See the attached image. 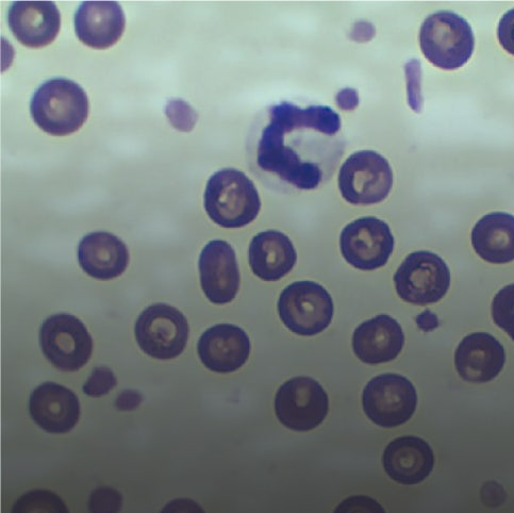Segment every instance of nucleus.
<instances>
[{
	"label": "nucleus",
	"instance_id": "nucleus-1",
	"mask_svg": "<svg viewBox=\"0 0 514 513\" xmlns=\"http://www.w3.org/2000/svg\"><path fill=\"white\" fill-rule=\"evenodd\" d=\"M33 121L47 134L63 137L78 131L89 115V98L73 80L55 78L33 95L30 103Z\"/></svg>",
	"mask_w": 514,
	"mask_h": 513
},
{
	"label": "nucleus",
	"instance_id": "nucleus-2",
	"mask_svg": "<svg viewBox=\"0 0 514 513\" xmlns=\"http://www.w3.org/2000/svg\"><path fill=\"white\" fill-rule=\"evenodd\" d=\"M204 200L208 217L224 228L251 224L261 208L254 182L236 169L214 173L208 180Z\"/></svg>",
	"mask_w": 514,
	"mask_h": 513
},
{
	"label": "nucleus",
	"instance_id": "nucleus-3",
	"mask_svg": "<svg viewBox=\"0 0 514 513\" xmlns=\"http://www.w3.org/2000/svg\"><path fill=\"white\" fill-rule=\"evenodd\" d=\"M420 46L430 63L439 69L454 71L472 57L474 33L470 24L460 15L440 11L428 16L423 23Z\"/></svg>",
	"mask_w": 514,
	"mask_h": 513
},
{
	"label": "nucleus",
	"instance_id": "nucleus-4",
	"mask_svg": "<svg viewBox=\"0 0 514 513\" xmlns=\"http://www.w3.org/2000/svg\"><path fill=\"white\" fill-rule=\"evenodd\" d=\"M281 321L292 333L318 335L334 317V302L327 290L313 281H297L281 292L278 302Z\"/></svg>",
	"mask_w": 514,
	"mask_h": 513
},
{
	"label": "nucleus",
	"instance_id": "nucleus-5",
	"mask_svg": "<svg viewBox=\"0 0 514 513\" xmlns=\"http://www.w3.org/2000/svg\"><path fill=\"white\" fill-rule=\"evenodd\" d=\"M393 187V172L387 159L374 151L348 157L339 173V189L347 203L374 205L383 202Z\"/></svg>",
	"mask_w": 514,
	"mask_h": 513
},
{
	"label": "nucleus",
	"instance_id": "nucleus-6",
	"mask_svg": "<svg viewBox=\"0 0 514 513\" xmlns=\"http://www.w3.org/2000/svg\"><path fill=\"white\" fill-rule=\"evenodd\" d=\"M418 394L410 380L399 374L379 375L362 393L364 413L374 424L394 428L407 423L416 412Z\"/></svg>",
	"mask_w": 514,
	"mask_h": 513
},
{
	"label": "nucleus",
	"instance_id": "nucleus-7",
	"mask_svg": "<svg viewBox=\"0 0 514 513\" xmlns=\"http://www.w3.org/2000/svg\"><path fill=\"white\" fill-rule=\"evenodd\" d=\"M397 294L407 303L426 306L443 299L451 286L444 260L430 252L410 254L394 275Z\"/></svg>",
	"mask_w": 514,
	"mask_h": 513
},
{
	"label": "nucleus",
	"instance_id": "nucleus-8",
	"mask_svg": "<svg viewBox=\"0 0 514 513\" xmlns=\"http://www.w3.org/2000/svg\"><path fill=\"white\" fill-rule=\"evenodd\" d=\"M136 339L140 349L155 359L171 360L185 351L189 324L176 308L156 304L145 309L136 323Z\"/></svg>",
	"mask_w": 514,
	"mask_h": 513
},
{
	"label": "nucleus",
	"instance_id": "nucleus-9",
	"mask_svg": "<svg viewBox=\"0 0 514 513\" xmlns=\"http://www.w3.org/2000/svg\"><path fill=\"white\" fill-rule=\"evenodd\" d=\"M40 344L48 361L64 372H75L85 367L93 350V341L84 323L65 313L44 321Z\"/></svg>",
	"mask_w": 514,
	"mask_h": 513
},
{
	"label": "nucleus",
	"instance_id": "nucleus-10",
	"mask_svg": "<svg viewBox=\"0 0 514 513\" xmlns=\"http://www.w3.org/2000/svg\"><path fill=\"white\" fill-rule=\"evenodd\" d=\"M329 411V400L323 387L310 377H295L281 386L275 397L278 421L298 433L319 427Z\"/></svg>",
	"mask_w": 514,
	"mask_h": 513
},
{
	"label": "nucleus",
	"instance_id": "nucleus-11",
	"mask_svg": "<svg viewBox=\"0 0 514 513\" xmlns=\"http://www.w3.org/2000/svg\"><path fill=\"white\" fill-rule=\"evenodd\" d=\"M340 247L342 256L351 266L373 271L386 266L394 250V238L386 222L366 217L343 229Z\"/></svg>",
	"mask_w": 514,
	"mask_h": 513
},
{
	"label": "nucleus",
	"instance_id": "nucleus-12",
	"mask_svg": "<svg viewBox=\"0 0 514 513\" xmlns=\"http://www.w3.org/2000/svg\"><path fill=\"white\" fill-rule=\"evenodd\" d=\"M201 284L207 299L218 305L235 300L240 270L234 248L225 241L209 242L200 257Z\"/></svg>",
	"mask_w": 514,
	"mask_h": 513
},
{
	"label": "nucleus",
	"instance_id": "nucleus-13",
	"mask_svg": "<svg viewBox=\"0 0 514 513\" xmlns=\"http://www.w3.org/2000/svg\"><path fill=\"white\" fill-rule=\"evenodd\" d=\"M251 340L244 330L231 324H220L206 330L197 351L204 366L217 373L241 369L251 354Z\"/></svg>",
	"mask_w": 514,
	"mask_h": 513
},
{
	"label": "nucleus",
	"instance_id": "nucleus-14",
	"mask_svg": "<svg viewBox=\"0 0 514 513\" xmlns=\"http://www.w3.org/2000/svg\"><path fill=\"white\" fill-rule=\"evenodd\" d=\"M30 416L49 434H65L80 419L78 397L70 389L55 383H45L32 392L29 401Z\"/></svg>",
	"mask_w": 514,
	"mask_h": 513
},
{
	"label": "nucleus",
	"instance_id": "nucleus-15",
	"mask_svg": "<svg viewBox=\"0 0 514 513\" xmlns=\"http://www.w3.org/2000/svg\"><path fill=\"white\" fill-rule=\"evenodd\" d=\"M383 467L395 483L405 486L418 485L434 470V451L419 437L396 438L384 451Z\"/></svg>",
	"mask_w": 514,
	"mask_h": 513
},
{
	"label": "nucleus",
	"instance_id": "nucleus-16",
	"mask_svg": "<svg viewBox=\"0 0 514 513\" xmlns=\"http://www.w3.org/2000/svg\"><path fill=\"white\" fill-rule=\"evenodd\" d=\"M506 354L503 345L486 333L464 338L455 354L456 369L469 383H489L503 370Z\"/></svg>",
	"mask_w": 514,
	"mask_h": 513
},
{
	"label": "nucleus",
	"instance_id": "nucleus-17",
	"mask_svg": "<svg viewBox=\"0 0 514 513\" xmlns=\"http://www.w3.org/2000/svg\"><path fill=\"white\" fill-rule=\"evenodd\" d=\"M8 23L21 44L39 48L57 38L61 14L53 2H15L9 10Z\"/></svg>",
	"mask_w": 514,
	"mask_h": 513
},
{
	"label": "nucleus",
	"instance_id": "nucleus-18",
	"mask_svg": "<svg viewBox=\"0 0 514 513\" xmlns=\"http://www.w3.org/2000/svg\"><path fill=\"white\" fill-rule=\"evenodd\" d=\"M125 24L123 8L116 2H85L75 13L78 39L96 49H106L118 42Z\"/></svg>",
	"mask_w": 514,
	"mask_h": 513
},
{
	"label": "nucleus",
	"instance_id": "nucleus-19",
	"mask_svg": "<svg viewBox=\"0 0 514 513\" xmlns=\"http://www.w3.org/2000/svg\"><path fill=\"white\" fill-rule=\"evenodd\" d=\"M405 336L399 323L380 314L362 323L353 335V349L364 363L379 364L394 360L403 350Z\"/></svg>",
	"mask_w": 514,
	"mask_h": 513
},
{
	"label": "nucleus",
	"instance_id": "nucleus-20",
	"mask_svg": "<svg viewBox=\"0 0 514 513\" xmlns=\"http://www.w3.org/2000/svg\"><path fill=\"white\" fill-rule=\"evenodd\" d=\"M80 267L89 276L110 280L121 276L128 267L129 252L125 243L108 233H92L78 248Z\"/></svg>",
	"mask_w": 514,
	"mask_h": 513
},
{
	"label": "nucleus",
	"instance_id": "nucleus-21",
	"mask_svg": "<svg viewBox=\"0 0 514 513\" xmlns=\"http://www.w3.org/2000/svg\"><path fill=\"white\" fill-rule=\"evenodd\" d=\"M296 261L292 241L280 231H264L251 242V268L264 281H277L285 277L293 270Z\"/></svg>",
	"mask_w": 514,
	"mask_h": 513
},
{
	"label": "nucleus",
	"instance_id": "nucleus-22",
	"mask_svg": "<svg viewBox=\"0 0 514 513\" xmlns=\"http://www.w3.org/2000/svg\"><path fill=\"white\" fill-rule=\"evenodd\" d=\"M472 244L477 255L495 264L514 260V217L493 212L478 221L472 231Z\"/></svg>",
	"mask_w": 514,
	"mask_h": 513
},
{
	"label": "nucleus",
	"instance_id": "nucleus-23",
	"mask_svg": "<svg viewBox=\"0 0 514 513\" xmlns=\"http://www.w3.org/2000/svg\"><path fill=\"white\" fill-rule=\"evenodd\" d=\"M11 513H70L63 500L49 490H31L13 505Z\"/></svg>",
	"mask_w": 514,
	"mask_h": 513
},
{
	"label": "nucleus",
	"instance_id": "nucleus-24",
	"mask_svg": "<svg viewBox=\"0 0 514 513\" xmlns=\"http://www.w3.org/2000/svg\"><path fill=\"white\" fill-rule=\"evenodd\" d=\"M494 323L514 341V284L503 288L492 303Z\"/></svg>",
	"mask_w": 514,
	"mask_h": 513
},
{
	"label": "nucleus",
	"instance_id": "nucleus-25",
	"mask_svg": "<svg viewBox=\"0 0 514 513\" xmlns=\"http://www.w3.org/2000/svg\"><path fill=\"white\" fill-rule=\"evenodd\" d=\"M123 496L112 488H99L93 491L89 500L91 513H120Z\"/></svg>",
	"mask_w": 514,
	"mask_h": 513
},
{
	"label": "nucleus",
	"instance_id": "nucleus-26",
	"mask_svg": "<svg viewBox=\"0 0 514 513\" xmlns=\"http://www.w3.org/2000/svg\"><path fill=\"white\" fill-rule=\"evenodd\" d=\"M167 117L171 124L180 131H191L197 121L196 112L184 101L175 99L171 101L167 110Z\"/></svg>",
	"mask_w": 514,
	"mask_h": 513
},
{
	"label": "nucleus",
	"instance_id": "nucleus-27",
	"mask_svg": "<svg viewBox=\"0 0 514 513\" xmlns=\"http://www.w3.org/2000/svg\"><path fill=\"white\" fill-rule=\"evenodd\" d=\"M116 386V378L108 368H96L84 386V392L91 397L108 394Z\"/></svg>",
	"mask_w": 514,
	"mask_h": 513
},
{
	"label": "nucleus",
	"instance_id": "nucleus-28",
	"mask_svg": "<svg viewBox=\"0 0 514 513\" xmlns=\"http://www.w3.org/2000/svg\"><path fill=\"white\" fill-rule=\"evenodd\" d=\"M334 513H387L376 500L366 495H355L342 501Z\"/></svg>",
	"mask_w": 514,
	"mask_h": 513
},
{
	"label": "nucleus",
	"instance_id": "nucleus-29",
	"mask_svg": "<svg viewBox=\"0 0 514 513\" xmlns=\"http://www.w3.org/2000/svg\"><path fill=\"white\" fill-rule=\"evenodd\" d=\"M420 64L417 60L410 61L406 65V74L408 78V95L411 108L420 111Z\"/></svg>",
	"mask_w": 514,
	"mask_h": 513
},
{
	"label": "nucleus",
	"instance_id": "nucleus-30",
	"mask_svg": "<svg viewBox=\"0 0 514 513\" xmlns=\"http://www.w3.org/2000/svg\"><path fill=\"white\" fill-rule=\"evenodd\" d=\"M497 36L505 51L514 56V9L503 15L497 28Z\"/></svg>",
	"mask_w": 514,
	"mask_h": 513
},
{
	"label": "nucleus",
	"instance_id": "nucleus-31",
	"mask_svg": "<svg viewBox=\"0 0 514 513\" xmlns=\"http://www.w3.org/2000/svg\"><path fill=\"white\" fill-rule=\"evenodd\" d=\"M161 513H206L201 505L190 499H176L165 505Z\"/></svg>",
	"mask_w": 514,
	"mask_h": 513
},
{
	"label": "nucleus",
	"instance_id": "nucleus-32",
	"mask_svg": "<svg viewBox=\"0 0 514 513\" xmlns=\"http://www.w3.org/2000/svg\"><path fill=\"white\" fill-rule=\"evenodd\" d=\"M336 102L342 110H354L359 106L358 92L354 89L341 90L336 97Z\"/></svg>",
	"mask_w": 514,
	"mask_h": 513
},
{
	"label": "nucleus",
	"instance_id": "nucleus-33",
	"mask_svg": "<svg viewBox=\"0 0 514 513\" xmlns=\"http://www.w3.org/2000/svg\"><path fill=\"white\" fill-rule=\"evenodd\" d=\"M140 403L141 396L134 391H126L118 397V400H116V406H118L120 410L135 409L140 405Z\"/></svg>",
	"mask_w": 514,
	"mask_h": 513
},
{
	"label": "nucleus",
	"instance_id": "nucleus-34",
	"mask_svg": "<svg viewBox=\"0 0 514 513\" xmlns=\"http://www.w3.org/2000/svg\"><path fill=\"white\" fill-rule=\"evenodd\" d=\"M375 35L374 27L367 22H359L353 29V39L358 42H367Z\"/></svg>",
	"mask_w": 514,
	"mask_h": 513
},
{
	"label": "nucleus",
	"instance_id": "nucleus-35",
	"mask_svg": "<svg viewBox=\"0 0 514 513\" xmlns=\"http://www.w3.org/2000/svg\"><path fill=\"white\" fill-rule=\"evenodd\" d=\"M417 324L425 333L433 332L438 326L439 321L433 312L426 310L417 318Z\"/></svg>",
	"mask_w": 514,
	"mask_h": 513
}]
</instances>
